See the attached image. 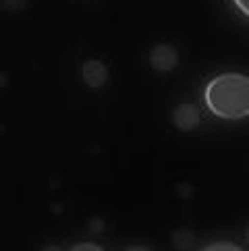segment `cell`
Listing matches in <instances>:
<instances>
[{"label":"cell","mask_w":249,"mask_h":251,"mask_svg":"<svg viewBox=\"0 0 249 251\" xmlns=\"http://www.w3.org/2000/svg\"><path fill=\"white\" fill-rule=\"evenodd\" d=\"M208 110L222 121H241L249 116V75L220 73L203 89Z\"/></svg>","instance_id":"6da1fadb"},{"label":"cell","mask_w":249,"mask_h":251,"mask_svg":"<svg viewBox=\"0 0 249 251\" xmlns=\"http://www.w3.org/2000/svg\"><path fill=\"white\" fill-rule=\"evenodd\" d=\"M149 65L158 73H171L179 65V52L171 44H158L149 52Z\"/></svg>","instance_id":"7a4b0ae2"},{"label":"cell","mask_w":249,"mask_h":251,"mask_svg":"<svg viewBox=\"0 0 249 251\" xmlns=\"http://www.w3.org/2000/svg\"><path fill=\"white\" fill-rule=\"evenodd\" d=\"M199 123H201L199 110L195 108L193 104H181V106H176L173 112V125L183 133L195 131L199 127Z\"/></svg>","instance_id":"3957f363"},{"label":"cell","mask_w":249,"mask_h":251,"mask_svg":"<svg viewBox=\"0 0 249 251\" xmlns=\"http://www.w3.org/2000/svg\"><path fill=\"white\" fill-rule=\"evenodd\" d=\"M81 79L87 87L98 89L108 81V69L102 60H87L81 67Z\"/></svg>","instance_id":"277c9868"},{"label":"cell","mask_w":249,"mask_h":251,"mask_svg":"<svg viewBox=\"0 0 249 251\" xmlns=\"http://www.w3.org/2000/svg\"><path fill=\"white\" fill-rule=\"evenodd\" d=\"M208 251H218V249H226V251H239V249H241V247H239V245H235V243H212V245H208L206 247Z\"/></svg>","instance_id":"5b68a950"},{"label":"cell","mask_w":249,"mask_h":251,"mask_svg":"<svg viewBox=\"0 0 249 251\" xmlns=\"http://www.w3.org/2000/svg\"><path fill=\"white\" fill-rule=\"evenodd\" d=\"M233 4L237 6V11L245 15L247 19H249V0H233Z\"/></svg>","instance_id":"8992f818"},{"label":"cell","mask_w":249,"mask_h":251,"mask_svg":"<svg viewBox=\"0 0 249 251\" xmlns=\"http://www.w3.org/2000/svg\"><path fill=\"white\" fill-rule=\"evenodd\" d=\"M73 249H94V251H98V249H102V247L100 245H94V243H79Z\"/></svg>","instance_id":"52a82bcc"},{"label":"cell","mask_w":249,"mask_h":251,"mask_svg":"<svg viewBox=\"0 0 249 251\" xmlns=\"http://www.w3.org/2000/svg\"><path fill=\"white\" fill-rule=\"evenodd\" d=\"M245 243H247V247H249V226L245 228Z\"/></svg>","instance_id":"ba28073f"}]
</instances>
